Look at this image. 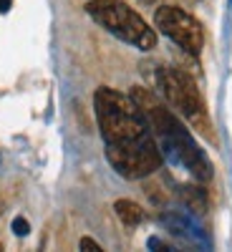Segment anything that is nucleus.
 Masks as SVG:
<instances>
[{
  "instance_id": "f03ea898",
  "label": "nucleus",
  "mask_w": 232,
  "mask_h": 252,
  "mask_svg": "<svg viewBox=\"0 0 232 252\" xmlns=\"http://www.w3.org/2000/svg\"><path fill=\"white\" fill-rule=\"evenodd\" d=\"M94 109L106 149H124L152 139L149 121L132 94L126 96L116 89L101 86L94 94Z\"/></svg>"
},
{
  "instance_id": "7ed1b4c3",
  "label": "nucleus",
  "mask_w": 232,
  "mask_h": 252,
  "mask_svg": "<svg viewBox=\"0 0 232 252\" xmlns=\"http://www.w3.org/2000/svg\"><path fill=\"white\" fill-rule=\"evenodd\" d=\"M86 13L94 23H99L103 31H109L124 43L139 51L157 48V31L149 28V23L124 0H91L86 3Z\"/></svg>"
},
{
  "instance_id": "f257e3e1",
  "label": "nucleus",
  "mask_w": 232,
  "mask_h": 252,
  "mask_svg": "<svg viewBox=\"0 0 232 252\" xmlns=\"http://www.w3.org/2000/svg\"><path fill=\"white\" fill-rule=\"evenodd\" d=\"M132 98L139 103V109L144 111L146 121H149L152 136L159 146L162 157L172 166H177V169H184L197 182L212 179V164L207 161L204 152L199 149L195 136L189 134V129L182 124V119L166 106V101H159L157 94H152L149 89H141V86L132 89Z\"/></svg>"
},
{
  "instance_id": "423d86ee",
  "label": "nucleus",
  "mask_w": 232,
  "mask_h": 252,
  "mask_svg": "<svg viewBox=\"0 0 232 252\" xmlns=\"http://www.w3.org/2000/svg\"><path fill=\"white\" fill-rule=\"evenodd\" d=\"M106 159L124 179H144L154 174L164 161L154 136L134 146H124V149H106Z\"/></svg>"
},
{
  "instance_id": "4468645a",
  "label": "nucleus",
  "mask_w": 232,
  "mask_h": 252,
  "mask_svg": "<svg viewBox=\"0 0 232 252\" xmlns=\"http://www.w3.org/2000/svg\"><path fill=\"white\" fill-rule=\"evenodd\" d=\"M0 250H3V245H0Z\"/></svg>"
},
{
  "instance_id": "6e6552de",
  "label": "nucleus",
  "mask_w": 232,
  "mask_h": 252,
  "mask_svg": "<svg viewBox=\"0 0 232 252\" xmlns=\"http://www.w3.org/2000/svg\"><path fill=\"white\" fill-rule=\"evenodd\" d=\"M114 212L126 227H136V224H141L146 220V212L132 199H116L114 202Z\"/></svg>"
},
{
  "instance_id": "9d476101",
  "label": "nucleus",
  "mask_w": 232,
  "mask_h": 252,
  "mask_svg": "<svg viewBox=\"0 0 232 252\" xmlns=\"http://www.w3.org/2000/svg\"><path fill=\"white\" fill-rule=\"evenodd\" d=\"M13 232H15L18 237H26V235L31 232L28 220H26V217H15V220H13Z\"/></svg>"
},
{
  "instance_id": "39448f33",
  "label": "nucleus",
  "mask_w": 232,
  "mask_h": 252,
  "mask_svg": "<svg viewBox=\"0 0 232 252\" xmlns=\"http://www.w3.org/2000/svg\"><path fill=\"white\" fill-rule=\"evenodd\" d=\"M154 28L192 56H197L204 46V31L199 20L179 5H159L154 10Z\"/></svg>"
},
{
  "instance_id": "f8f14e48",
  "label": "nucleus",
  "mask_w": 232,
  "mask_h": 252,
  "mask_svg": "<svg viewBox=\"0 0 232 252\" xmlns=\"http://www.w3.org/2000/svg\"><path fill=\"white\" fill-rule=\"evenodd\" d=\"M10 3H13V0H0V13H5L10 8Z\"/></svg>"
},
{
  "instance_id": "ddd939ff",
  "label": "nucleus",
  "mask_w": 232,
  "mask_h": 252,
  "mask_svg": "<svg viewBox=\"0 0 232 252\" xmlns=\"http://www.w3.org/2000/svg\"><path fill=\"white\" fill-rule=\"evenodd\" d=\"M141 3H157V0H141Z\"/></svg>"
},
{
  "instance_id": "0eeeda50",
  "label": "nucleus",
  "mask_w": 232,
  "mask_h": 252,
  "mask_svg": "<svg viewBox=\"0 0 232 252\" xmlns=\"http://www.w3.org/2000/svg\"><path fill=\"white\" fill-rule=\"evenodd\" d=\"M162 222L169 227L172 235H177V237H182L187 242H192V245H199V247H209L207 235L202 232V227L189 215H184V212H164Z\"/></svg>"
},
{
  "instance_id": "9b49d317",
  "label": "nucleus",
  "mask_w": 232,
  "mask_h": 252,
  "mask_svg": "<svg viewBox=\"0 0 232 252\" xmlns=\"http://www.w3.org/2000/svg\"><path fill=\"white\" fill-rule=\"evenodd\" d=\"M81 250H86V252H101V245L96 242V240H91V237H81Z\"/></svg>"
},
{
  "instance_id": "20e7f679",
  "label": "nucleus",
  "mask_w": 232,
  "mask_h": 252,
  "mask_svg": "<svg viewBox=\"0 0 232 252\" xmlns=\"http://www.w3.org/2000/svg\"><path fill=\"white\" fill-rule=\"evenodd\" d=\"M157 89L162 91L166 106L177 116H182L187 124H192L195 129L204 136H212V121L207 116L204 98L197 89V83L179 68H159L157 73Z\"/></svg>"
},
{
  "instance_id": "1a4fd4ad",
  "label": "nucleus",
  "mask_w": 232,
  "mask_h": 252,
  "mask_svg": "<svg viewBox=\"0 0 232 252\" xmlns=\"http://www.w3.org/2000/svg\"><path fill=\"white\" fill-rule=\"evenodd\" d=\"M179 197L184 199V204L192 209V212H204L207 199H204L202 187H179Z\"/></svg>"
}]
</instances>
